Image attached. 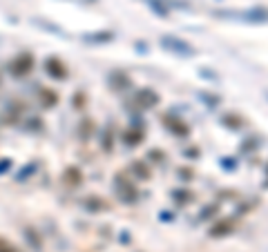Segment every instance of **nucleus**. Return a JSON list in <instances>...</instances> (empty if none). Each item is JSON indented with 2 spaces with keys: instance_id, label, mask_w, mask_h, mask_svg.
<instances>
[{
  "instance_id": "nucleus-1",
  "label": "nucleus",
  "mask_w": 268,
  "mask_h": 252,
  "mask_svg": "<svg viewBox=\"0 0 268 252\" xmlns=\"http://www.w3.org/2000/svg\"><path fill=\"white\" fill-rule=\"evenodd\" d=\"M161 47L168 49V52H172V54H176V56H184V58L186 56H194V47L190 45V42L176 38V36H163Z\"/></svg>"
},
{
  "instance_id": "nucleus-2",
  "label": "nucleus",
  "mask_w": 268,
  "mask_h": 252,
  "mask_svg": "<svg viewBox=\"0 0 268 252\" xmlns=\"http://www.w3.org/2000/svg\"><path fill=\"white\" fill-rule=\"evenodd\" d=\"M34 70V56L32 54H18V56L9 63V72L14 78H23Z\"/></svg>"
},
{
  "instance_id": "nucleus-3",
  "label": "nucleus",
  "mask_w": 268,
  "mask_h": 252,
  "mask_svg": "<svg viewBox=\"0 0 268 252\" xmlns=\"http://www.w3.org/2000/svg\"><path fill=\"white\" fill-rule=\"evenodd\" d=\"M217 16L221 18H243L248 22H264L268 18L266 9H251V11H217Z\"/></svg>"
},
{
  "instance_id": "nucleus-4",
  "label": "nucleus",
  "mask_w": 268,
  "mask_h": 252,
  "mask_svg": "<svg viewBox=\"0 0 268 252\" xmlns=\"http://www.w3.org/2000/svg\"><path fill=\"white\" fill-rule=\"evenodd\" d=\"M114 188H117L119 196L125 201V203H132V201H137V188H134V183L127 181L123 174H119L117 179H114Z\"/></svg>"
},
{
  "instance_id": "nucleus-5",
  "label": "nucleus",
  "mask_w": 268,
  "mask_h": 252,
  "mask_svg": "<svg viewBox=\"0 0 268 252\" xmlns=\"http://www.w3.org/2000/svg\"><path fill=\"white\" fill-rule=\"evenodd\" d=\"M159 103V94L152 89H139L134 94V105L141 107V109H148V107H154Z\"/></svg>"
},
{
  "instance_id": "nucleus-6",
  "label": "nucleus",
  "mask_w": 268,
  "mask_h": 252,
  "mask_svg": "<svg viewBox=\"0 0 268 252\" xmlns=\"http://www.w3.org/2000/svg\"><path fill=\"white\" fill-rule=\"evenodd\" d=\"M45 70L52 78H56V81H65L67 78V67H65L63 60H58V58H47L45 60Z\"/></svg>"
},
{
  "instance_id": "nucleus-7",
  "label": "nucleus",
  "mask_w": 268,
  "mask_h": 252,
  "mask_svg": "<svg viewBox=\"0 0 268 252\" xmlns=\"http://www.w3.org/2000/svg\"><path fill=\"white\" fill-rule=\"evenodd\" d=\"M233 230H235V221L233 219H224V221H219L217 225H212L210 235L212 237H224V235H230Z\"/></svg>"
},
{
  "instance_id": "nucleus-8",
  "label": "nucleus",
  "mask_w": 268,
  "mask_h": 252,
  "mask_svg": "<svg viewBox=\"0 0 268 252\" xmlns=\"http://www.w3.org/2000/svg\"><path fill=\"white\" fill-rule=\"evenodd\" d=\"M63 181H65L70 188L81 186V183H83V172L78 170V168H67L65 174H63Z\"/></svg>"
},
{
  "instance_id": "nucleus-9",
  "label": "nucleus",
  "mask_w": 268,
  "mask_h": 252,
  "mask_svg": "<svg viewBox=\"0 0 268 252\" xmlns=\"http://www.w3.org/2000/svg\"><path fill=\"white\" fill-rule=\"evenodd\" d=\"M114 38V32H94V34H85L83 40L85 42H92V45H96V42H109Z\"/></svg>"
},
{
  "instance_id": "nucleus-10",
  "label": "nucleus",
  "mask_w": 268,
  "mask_h": 252,
  "mask_svg": "<svg viewBox=\"0 0 268 252\" xmlns=\"http://www.w3.org/2000/svg\"><path fill=\"white\" fill-rule=\"evenodd\" d=\"M166 123H168L170 130H172L174 134H179V136H186V134L190 132V130H188L186 123H184V121H179V119H174V116H166Z\"/></svg>"
},
{
  "instance_id": "nucleus-11",
  "label": "nucleus",
  "mask_w": 268,
  "mask_h": 252,
  "mask_svg": "<svg viewBox=\"0 0 268 252\" xmlns=\"http://www.w3.org/2000/svg\"><path fill=\"white\" fill-rule=\"evenodd\" d=\"M40 103L45 107H54L58 103V96H56V91L54 89H42V94H40Z\"/></svg>"
},
{
  "instance_id": "nucleus-12",
  "label": "nucleus",
  "mask_w": 268,
  "mask_h": 252,
  "mask_svg": "<svg viewBox=\"0 0 268 252\" xmlns=\"http://www.w3.org/2000/svg\"><path fill=\"white\" fill-rule=\"evenodd\" d=\"M109 83H112V87H117V89H121V87H127L130 85V81H127V76H123V74H114L112 78H109Z\"/></svg>"
},
{
  "instance_id": "nucleus-13",
  "label": "nucleus",
  "mask_w": 268,
  "mask_h": 252,
  "mask_svg": "<svg viewBox=\"0 0 268 252\" xmlns=\"http://www.w3.org/2000/svg\"><path fill=\"white\" fill-rule=\"evenodd\" d=\"M85 208H90V210H107V205L103 203V201H96V196H87Z\"/></svg>"
},
{
  "instance_id": "nucleus-14",
  "label": "nucleus",
  "mask_w": 268,
  "mask_h": 252,
  "mask_svg": "<svg viewBox=\"0 0 268 252\" xmlns=\"http://www.w3.org/2000/svg\"><path fill=\"white\" fill-rule=\"evenodd\" d=\"M123 141H125L127 145H137V143H141V141H143V132H137V134H134V132H127L125 136H123Z\"/></svg>"
},
{
  "instance_id": "nucleus-15",
  "label": "nucleus",
  "mask_w": 268,
  "mask_h": 252,
  "mask_svg": "<svg viewBox=\"0 0 268 252\" xmlns=\"http://www.w3.org/2000/svg\"><path fill=\"white\" fill-rule=\"evenodd\" d=\"M132 172H134V174H139L141 179H148V174H150L143 161H137V163H134V165H132Z\"/></svg>"
},
{
  "instance_id": "nucleus-16",
  "label": "nucleus",
  "mask_w": 268,
  "mask_h": 252,
  "mask_svg": "<svg viewBox=\"0 0 268 252\" xmlns=\"http://www.w3.org/2000/svg\"><path fill=\"white\" fill-rule=\"evenodd\" d=\"M174 196H176V201H179V203H186V201L192 199V194L186 192V190H174Z\"/></svg>"
},
{
  "instance_id": "nucleus-17",
  "label": "nucleus",
  "mask_w": 268,
  "mask_h": 252,
  "mask_svg": "<svg viewBox=\"0 0 268 252\" xmlns=\"http://www.w3.org/2000/svg\"><path fill=\"white\" fill-rule=\"evenodd\" d=\"M36 168H38V165H36V163H32V165H29V170L25 168V170L20 172V174H18V181H25V176H32L34 172H36Z\"/></svg>"
},
{
  "instance_id": "nucleus-18",
  "label": "nucleus",
  "mask_w": 268,
  "mask_h": 252,
  "mask_svg": "<svg viewBox=\"0 0 268 252\" xmlns=\"http://www.w3.org/2000/svg\"><path fill=\"white\" fill-rule=\"evenodd\" d=\"M11 158H0V174H7V172L11 170Z\"/></svg>"
},
{
  "instance_id": "nucleus-19",
  "label": "nucleus",
  "mask_w": 268,
  "mask_h": 252,
  "mask_svg": "<svg viewBox=\"0 0 268 252\" xmlns=\"http://www.w3.org/2000/svg\"><path fill=\"white\" fill-rule=\"evenodd\" d=\"M0 252H16V248L11 243L5 241V239H0Z\"/></svg>"
},
{
  "instance_id": "nucleus-20",
  "label": "nucleus",
  "mask_w": 268,
  "mask_h": 252,
  "mask_svg": "<svg viewBox=\"0 0 268 252\" xmlns=\"http://www.w3.org/2000/svg\"><path fill=\"white\" fill-rule=\"evenodd\" d=\"M81 3H87V5H94L96 0H81Z\"/></svg>"
}]
</instances>
